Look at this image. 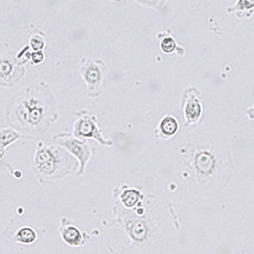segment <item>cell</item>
Here are the masks:
<instances>
[{"instance_id":"cell-1","label":"cell","mask_w":254,"mask_h":254,"mask_svg":"<svg viewBox=\"0 0 254 254\" xmlns=\"http://www.w3.org/2000/svg\"><path fill=\"white\" fill-rule=\"evenodd\" d=\"M115 219L108 226L109 240L118 253H153L168 231L180 228L173 205L147 194L138 207L127 209L117 201L113 207ZM114 247V248H115Z\"/></svg>"},{"instance_id":"cell-2","label":"cell","mask_w":254,"mask_h":254,"mask_svg":"<svg viewBox=\"0 0 254 254\" xmlns=\"http://www.w3.org/2000/svg\"><path fill=\"white\" fill-rule=\"evenodd\" d=\"M178 169L193 194L212 196L229 184L232 161L217 140L208 134H194L188 136L179 149Z\"/></svg>"},{"instance_id":"cell-3","label":"cell","mask_w":254,"mask_h":254,"mask_svg":"<svg viewBox=\"0 0 254 254\" xmlns=\"http://www.w3.org/2000/svg\"><path fill=\"white\" fill-rule=\"evenodd\" d=\"M6 119L25 139L44 135L59 119L56 98L49 85L41 81L15 93L7 105Z\"/></svg>"},{"instance_id":"cell-4","label":"cell","mask_w":254,"mask_h":254,"mask_svg":"<svg viewBox=\"0 0 254 254\" xmlns=\"http://www.w3.org/2000/svg\"><path fill=\"white\" fill-rule=\"evenodd\" d=\"M79 163L69 151L58 144L39 141L34 155V171L41 186L56 184L69 174L77 173Z\"/></svg>"},{"instance_id":"cell-5","label":"cell","mask_w":254,"mask_h":254,"mask_svg":"<svg viewBox=\"0 0 254 254\" xmlns=\"http://www.w3.org/2000/svg\"><path fill=\"white\" fill-rule=\"evenodd\" d=\"M72 133L77 138L83 140H93L103 147H113L114 140L105 138L103 131L98 124V118L87 109H83L75 114Z\"/></svg>"},{"instance_id":"cell-6","label":"cell","mask_w":254,"mask_h":254,"mask_svg":"<svg viewBox=\"0 0 254 254\" xmlns=\"http://www.w3.org/2000/svg\"><path fill=\"white\" fill-rule=\"evenodd\" d=\"M52 140L54 143L68 150L72 156L77 159L79 163V169L76 175L79 177L85 174L88 163L93 158L96 151V149L90 145L89 140L77 138L72 132L68 131L59 132Z\"/></svg>"},{"instance_id":"cell-7","label":"cell","mask_w":254,"mask_h":254,"mask_svg":"<svg viewBox=\"0 0 254 254\" xmlns=\"http://www.w3.org/2000/svg\"><path fill=\"white\" fill-rule=\"evenodd\" d=\"M106 73L107 68L101 59L83 58L81 60L79 74L86 84L90 98H97L102 94Z\"/></svg>"},{"instance_id":"cell-8","label":"cell","mask_w":254,"mask_h":254,"mask_svg":"<svg viewBox=\"0 0 254 254\" xmlns=\"http://www.w3.org/2000/svg\"><path fill=\"white\" fill-rule=\"evenodd\" d=\"M18 59L10 55L1 58L0 67V85L3 88H12L21 80L25 75V68Z\"/></svg>"},{"instance_id":"cell-9","label":"cell","mask_w":254,"mask_h":254,"mask_svg":"<svg viewBox=\"0 0 254 254\" xmlns=\"http://www.w3.org/2000/svg\"><path fill=\"white\" fill-rule=\"evenodd\" d=\"M183 115L185 117L186 127L197 123L202 116L201 95L195 87L186 89L182 95Z\"/></svg>"},{"instance_id":"cell-10","label":"cell","mask_w":254,"mask_h":254,"mask_svg":"<svg viewBox=\"0 0 254 254\" xmlns=\"http://www.w3.org/2000/svg\"><path fill=\"white\" fill-rule=\"evenodd\" d=\"M59 234L61 239L71 248H81L91 241V236L73 226L66 217L60 220Z\"/></svg>"},{"instance_id":"cell-11","label":"cell","mask_w":254,"mask_h":254,"mask_svg":"<svg viewBox=\"0 0 254 254\" xmlns=\"http://www.w3.org/2000/svg\"><path fill=\"white\" fill-rule=\"evenodd\" d=\"M113 196L124 208L133 209L138 207L141 202L144 200L146 194L143 193L141 190L136 187L123 184L114 189Z\"/></svg>"},{"instance_id":"cell-12","label":"cell","mask_w":254,"mask_h":254,"mask_svg":"<svg viewBox=\"0 0 254 254\" xmlns=\"http://www.w3.org/2000/svg\"><path fill=\"white\" fill-rule=\"evenodd\" d=\"M179 129L178 120L171 115L162 117L157 127L154 129V135L157 139L167 141L173 138Z\"/></svg>"},{"instance_id":"cell-13","label":"cell","mask_w":254,"mask_h":254,"mask_svg":"<svg viewBox=\"0 0 254 254\" xmlns=\"http://www.w3.org/2000/svg\"><path fill=\"white\" fill-rule=\"evenodd\" d=\"M24 138V135L15 129L14 127H3L0 131V154L1 159L5 156V150L9 148L12 143L18 141L19 139Z\"/></svg>"},{"instance_id":"cell-14","label":"cell","mask_w":254,"mask_h":254,"mask_svg":"<svg viewBox=\"0 0 254 254\" xmlns=\"http://www.w3.org/2000/svg\"><path fill=\"white\" fill-rule=\"evenodd\" d=\"M11 237L13 242L23 245H31L37 240L38 232L35 228L28 225H24L16 229Z\"/></svg>"},{"instance_id":"cell-15","label":"cell","mask_w":254,"mask_h":254,"mask_svg":"<svg viewBox=\"0 0 254 254\" xmlns=\"http://www.w3.org/2000/svg\"><path fill=\"white\" fill-rule=\"evenodd\" d=\"M161 50L166 54H172L176 48V42L173 37L167 36L161 41Z\"/></svg>"},{"instance_id":"cell-16","label":"cell","mask_w":254,"mask_h":254,"mask_svg":"<svg viewBox=\"0 0 254 254\" xmlns=\"http://www.w3.org/2000/svg\"><path fill=\"white\" fill-rule=\"evenodd\" d=\"M30 45L34 51H41L45 47V40L42 35L36 34L30 38Z\"/></svg>"},{"instance_id":"cell-17","label":"cell","mask_w":254,"mask_h":254,"mask_svg":"<svg viewBox=\"0 0 254 254\" xmlns=\"http://www.w3.org/2000/svg\"><path fill=\"white\" fill-rule=\"evenodd\" d=\"M253 7H254V0H239V2L235 6V9L248 10Z\"/></svg>"},{"instance_id":"cell-18","label":"cell","mask_w":254,"mask_h":254,"mask_svg":"<svg viewBox=\"0 0 254 254\" xmlns=\"http://www.w3.org/2000/svg\"><path fill=\"white\" fill-rule=\"evenodd\" d=\"M44 60V54L42 51H35L34 53L31 54V61L33 65H37L40 64Z\"/></svg>"}]
</instances>
